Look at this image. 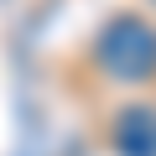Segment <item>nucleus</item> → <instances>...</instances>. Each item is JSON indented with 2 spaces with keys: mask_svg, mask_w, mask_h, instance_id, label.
<instances>
[{
  "mask_svg": "<svg viewBox=\"0 0 156 156\" xmlns=\"http://www.w3.org/2000/svg\"><path fill=\"white\" fill-rule=\"evenodd\" d=\"M99 62H104V73L130 78V83L156 78V26L135 21V16L109 21L104 37H99Z\"/></svg>",
  "mask_w": 156,
  "mask_h": 156,
  "instance_id": "nucleus-1",
  "label": "nucleus"
},
{
  "mask_svg": "<svg viewBox=\"0 0 156 156\" xmlns=\"http://www.w3.org/2000/svg\"><path fill=\"white\" fill-rule=\"evenodd\" d=\"M115 151L120 156H156V115L151 109H125L115 120Z\"/></svg>",
  "mask_w": 156,
  "mask_h": 156,
  "instance_id": "nucleus-2",
  "label": "nucleus"
}]
</instances>
